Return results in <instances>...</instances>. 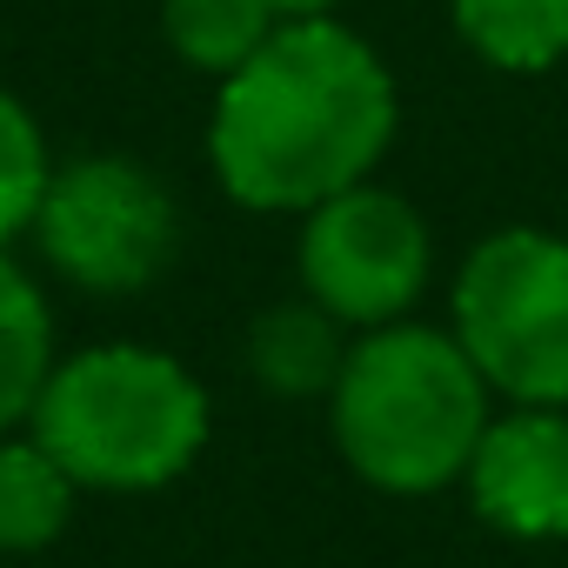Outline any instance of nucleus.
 Wrapping results in <instances>:
<instances>
[{"instance_id":"1a4fd4ad","label":"nucleus","mask_w":568,"mask_h":568,"mask_svg":"<svg viewBox=\"0 0 568 568\" xmlns=\"http://www.w3.org/2000/svg\"><path fill=\"white\" fill-rule=\"evenodd\" d=\"M74 475L28 435L8 442L0 435V555H41L48 541H61L68 515H74Z\"/></svg>"},{"instance_id":"39448f33","label":"nucleus","mask_w":568,"mask_h":568,"mask_svg":"<svg viewBox=\"0 0 568 568\" xmlns=\"http://www.w3.org/2000/svg\"><path fill=\"white\" fill-rule=\"evenodd\" d=\"M34 234L54 274H68L88 295H141L174 261L181 214L168 187L121 154H81L48 174L34 207Z\"/></svg>"},{"instance_id":"f8f14e48","label":"nucleus","mask_w":568,"mask_h":568,"mask_svg":"<svg viewBox=\"0 0 568 568\" xmlns=\"http://www.w3.org/2000/svg\"><path fill=\"white\" fill-rule=\"evenodd\" d=\"M161 28H168V48L194 74L227 81L281 28V14L267 8V0H161Z\"/></svg>"},{"instance_id":"ddd939ff","label":"nucleus","mask_w":568,"mask_h":568,"mask_svg":"<svg viewBox=\"0 0 568 568\" xmlns=\"http://www.w3.org/2000/svg\"><path fill=\"white\" fill-rule=\"evenodd\" d=\"M48 141L34 128V114L0 88V247L21 227H34V207L48 194Z\"/></svg>"},{"instance_id":"20e7f679","label":"nucleus","mask_w":568,"mask_h":568,"mask_svg":"<svg viewBox=\"0 0 568 568\" xmlns=\"http://www.w3.org/2000/svg\"><path fill=\"white\" fill-rule=\"evenodd\" d=\"M455 342L515 408H568V241L488 234L455 281Z\"/></svg>"},{"instance_id":"423d86ee","label":"nucleus","mask_w":568,"mask_h":568,"mask_svg":"<svg viewBox=\"0 0 568 568\" xmlns=\"http://www.w3.org/2000/svg\"><path fill=\"white\" fill-rule=\"evenodd\" d=\"M302 281L342 328L402 322L428 288V227L388 187H342L302 214Z\"/></svg>"},{"instance_id":"f03ea898","label":"nucleus","mask_w":568,"mask_h":568,"mask_svg":"<svg viewBox=\"0 0 568 568\" xmlns=\"http://www.w3.org/2000/svg\"><path fill=\"white\" fill-rule=\"evenodd\" d=\"M335 448L348 468L382 495H435L462 481L481 428H488V382L468 348L422 322L368 328L335 388Z\"/></svg>"},{"instance_id":"9d476101","label":"nucleus","mask_w":568,"mask_h":568,"mask_svg":"<svg viewBox=\"0 0 568 568\" xmlns=\"http://www.w3.org/2000/svg\"><path fill=\"white\" fill-rule=\"evenodd\" d=\"M455 28L501 74H541L568 61V0H455Z\"/></svg>"},{"instance_id":"7ed1b4c3","label":"nucleus","mask_w":568,"mask_h":568,"mask_svg":"<svg viewBox=\"0 0 568 568\" xmlns=\"http://www.w3.org/2000/svg\"><path fill=\"white\" fill-rule=\"evenodd\" d=\"M34 442L81 481V488H168L207 442V395L201 382L134 342L88 348L48 368L34 402Z\"/></svg>"},{"instance_id":"f257e3e1","label":"nucleus","mask_w":568,"mask_h":568,"mask_svg":"<svg viewBox=\"0 0 568 568\" xmlns=\"http://www.w3.org/2000/svg\"><path fill=\"white\" fill-rule=\"evenodd\" d=\"M395 141V81L335 14L281 21L227 81L207 121V161L241 207L308 214L375 174Z\"/></svg>"},{"instance_id":"0eeeda50","label":"nucleus","mask_w":568,"mask_h":568,"mask_svg":"<svg viewBox=\"0 0 568 568\" xmlns=\"http://www.w3.org/2000/svg\"><path fill=\"white\" fill-rule=\"evenodd\" d=\"M475 515L515 541H568V408H515L462 468Z\"/></svg>"},{"instance_id":"9b49d317","label":"nucleus","mask_w":568,"mask_h":568,"mask_svg":"<svg viewBox=\"0 0 568 568\" xmlns=\"http://www.w3.org/2000/svg\"><path fill=\"white\" fill-rule=\"evenodd\" d=\"M48 368H54L48 302H41L34 281L0 254V435H14V422L34 415Z\"/></svg>"},{"instance_id":"4468645a","label":"nucleus","mask_w":568,"mask_h":568,"mask_svg":"<svg viewBox=\"0 0 568 568\" xmlns=\"http://www.w3.org/2000/svg\"><path fill=\"white\" fill-rule=\"evenodd\" d=\"M267 8H274L281 21H308V14H328L335 0H267Z\"/></svg>"},{"instance_id":"6e6552de","label":"nucleus","mask_w":568,"mask_h":568,"mask_svg":"<svg viewBox=\"0 0 568 568\" xmlns=\"http://www.w3.org/2000/svg\"><path fill=\"white\" fill-rule=\"evenodd\" d=\"M348 362L342 322L322 302H288V308H267L247 335V368L267 395L281 402H302V395H328L335 375Z\"/></svg>"}]
</instances>
